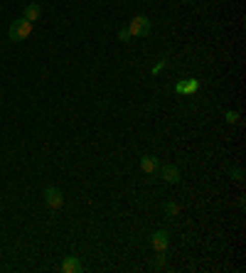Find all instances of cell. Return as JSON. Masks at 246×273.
<instances>
[{
    "instance_id": "1",
    "label": "cell",
    "mask_w": 246,
    "mask_h": 273,
    "mask_svg": "<svg viewBox=\"0 0 246 273\" xmlns=\"http://www.w3.org/2000/svg\"><path fill=\"white\" fill-rule=\"evenodd\" d=\"M32 30H35V22H30L25 17H17V20H13V25L8 30V37L13 42H22L32 35Z\"/></svg>"
},
{
    "instance_id": "2",
    "label": "cell",
    "mask_w": 246,
    "mask_h": 273,
    "mask_svg": "<svg viewBox=\"0 0 246 273\" xmlns=\"http://www.w3.org/2000/svg\"><path fill=\"white\" fill-rule=\"evenodd\" d=\"M128 32H131V37H148L151 35V30H153V25H151V20L145 17V15H136L131 22H128Z\"/></svg>"
},
{
    "instance_id": "3",
    "label": "cell",
    "mask_w": 246,
    "mask_h": 273,
    "mask_svg": "<svg viewBox=\"0 0 246 273\" xmlns=\"http://www.w3.org/2000/svg\"><path fill=\"white\" fill-rule=\"evenodd\" d=\"M44 202L50 209H59V207L64 205V194L59 187H44Z\"/></svg>"
},
{
    "instance_id": "4",
    "label": "cell",
    "mask_w": 246,
    "mask_h": 273,
    "mask_svg": "<svg viewBox=\"0 0 246 273\" xmlns=\"http://www.w3.org/2000/svg\"><path fill=\"white\" fill-rule=\"evenodd\" d=\"M151 246L155 249V251H167V246H170V232H167V229H158V232H153Z\"/></svg>"
},
{
    "instance_id": "5",
    "label": "cell",
    "mask_w": 246,
    "mask_h": 273,
    "mask_svg": "<svg viewBox=\"0 0 246 273\" xmlns=\"http://www.w3.org/2000/svg\"><path fill=\"white\" fill-rule=\"evenodd\" d=\"M158 172H160V178H163L167 185H178L180 182V170L175 165H160Z\"/></svg>"
},
{
    "instance_id": "6",
    "label": "cell",
    "mask_w": 246,
    "mask_h": 273,
    "mask_svg": "<svg viewBox=\"0 0 246 273\" xmlns=\"http://www.w3.org/2000/svg\"><path fill=\"white\" fill-rule=\"evenodd\" d=\"M200 89V82L197 79H182V82L175 84V94L185 96V94H194Z\"/></svg>"
},
{
    "instance_id": "7",
    "label": "cell",
    "mask_w": 246,
    "mask_h": 273,
    "mask_svg": "<svg viewBox=\"0 0 246 273\" xmlns=\"http://www.w3.org/2000/svg\"><path fill=\"white\" fill-rule=\"evenodd\" d=\"M158 167H160V160H158L155 155H143V158H140V170H143L145 175L158 172Z\"/></svg>"
},
{
    "instance_id": "8",
    "label": "cell",
    "mask_w": 246,
    "mask_h": 273,
    "mask_svg": "<svg viewBox=\"0 0 246 273\" xmlns=\"http://www.w3.org/2000/svg\"><path fill=\"white\" fill-rule=\"evenodd\" d=\"M62 271L64 273H82L84 266H82V261H79V256H67V259L62 261Z\"/></svg>"
},
{
    "instance_id": "9",
    "label": "cell",
    "mask_w": 246,
    "mask_h": 273,
    "mask_svg": "<svg viewBox=\"0 0 246 273\" xmlns=\"http://www.w3.org/2000/svg\"><path fill=\"white\" fill-rule=\"evenodd\" d=\"M42 15V8L37 5V3H30V5H25V13H22V17L25 20H30V22H37Z\"/></svg>"
},
{
    "instance_id": "10",
    "label": "cell",
    "mask_w": 246,
    "mask_h": 273,
    "mask_svg": "<svg viewBox=\"0 0 246 273\" xmlns=\"http://www.w3.org/2000/svg\"><path fill=\"white\" fill-rule=\"evenodd\" d=\"M163 209H165V217H170V219H173V217H175V214L180 212V207L175 205V202H165Z\"/></svg>"
},
{
    "instance_id": "11",
    "label": "cell",
    "mask_w": 246,
    "mask_h": 273,
    "mask_svg": "<svg viewBox=\"0 0 246 273\" xmlns=\"http://www.w3.org/2000/svg\"><path fill=\"white\" fill-rule=\"evenodd\" d=\"M224 118H227V123H236L239 121V111H227Z\"/></svg>"
},
{
    "instance_id": "12",
    "label": "cell",
    "mask_w": 246,
    "mask_h": 273,
    "mask_svg": "<svg viewBox=\"0 0 246 273\" xmlns=\"http://www.w3.org/2000/svg\"><path fill=\"white\" fill-rule=\"evenodd\" d=\"M165 266V251H158V259H155V268H163Z\"/></svg>"
},
{
    "instance_id": "13",
    "label": "cell",
    "mask_w": 246,
    "mask_h": 273,
    "mask_svg": "<svg viewBox=\"0 0 246 273\" xmlns=\"http://www.w3.org/2000/svg\"><path fill=\"white\" fill-rule=\"evenodd\" d=\"M229 172L234 175V180H244V170H241V167H232Z\"/></svg>"
},
{
    "instance_id": "14",
    "label": "cell",
    "mask_w": 246,
    "mask_h": 273,
    "mask_svg": "<svg viewBox=\"0 0 246 273\" xmlns=\"http://www.w3.org/2000/svg\"><path fill=\"white\" fill-rule=\"evenodd\" d=\"M118 40H121V42H128V40H131V32H128V30L123 28L121 32H118Z\"/></svg>"
},
{
    "instance_id": "15",
    "label": "cell",
    "mask_w": 246,
    "mask_h": 273,
    "mask_svg": "<svg viewBox=\"0 0 246 273\" xmlns=\"http://www.w3.org/2000/svg\"><path fill=\"white\" fill-rule=\"evenodd\" d=\"M163 69H165V59H160V62H158L155 67H153V74H160Z\"/></svg>"
}]
</instances>
